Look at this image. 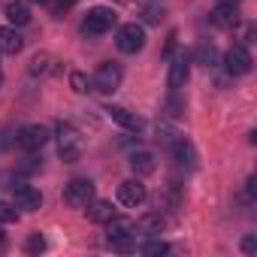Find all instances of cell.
Returning <instances> with one entry per match:
<instances>
[{
	"instance_id": "7",
	"label": "cell",
	"mask_w": 257,
	"mask_h": 257,
	"mask_svg": "<svg viewBox=\"0 0 257 257\" xmlns=\"http://www.w3.org/2000/svg\"><path fill=\"white\" fill-rule=\"evenodd\" d=\"M146 197H149V191H146V185H143L140 179H127V182H121V185H118V203H121V206H127V209L143 206V203H146Z\"/></svg>"
},
{
	"instance_id": "18",
	"label": "cell",
	"mask_w": 257,
	"mask_h": 257,
	"mask_svg": "<svg viewBox=\"0 0 257 257\" xmlns=\"http://www.w3.org/2000/svg\"><path fill=\"white\" fill-rule=\"evenodd\" d=\"M7 19L13 28H25L31 22V10L22 4V0H13V4H7Z\"/></svg>"
},
{
	"instance_id": "19",
	"label": "cell",
	"mask_w": 257,
	"mask_h": 257,
	"mask_svg": "<svg viewBox=\"0 0 257 257\" xmlns=\"http://www.w3.org/2000/svg\"><path fill=\"white\" fill-rule=\"evenodd\" d=\"M236 19H239V16H236V7H221V4H218V7L212 10V22L221 25V28H233Z\"/></svg>"
},
{
	"instance_id": "29",
	"label": "cell",
	"mask_w": 257,
	"mask_h": 257,
	"mask_svg": "<svg viewBox=\"0 0 257 257\" xmlns=\"http://www.w3.org/2000/svg\"><path fill=\"white\" fill-rule=\"evenodd\" d=\"M31 4H49V0H31Z\"/></svg>"
},
{
	"instance_id": "28",
	"label": "cell",
	"mask_w": 257,
	"mask_h": 257,
	"mask_svg": "<svg viewBox=\"0 0 257 257\" xmlns=\"http://www.w3.org/2000/svg\"><path fill=\"white\" fill-rule=\"evenodd\" d=\"M215 4H221V7H236L239 0H215Z\"/></svg>"
},
{
	"instance_id": "27",
	"label": "cell",
	"mask_w": 257,
	"mask_h": 257,
	"mask_svg": "<svg viewBox=\"0 0 257 257\" xmlns=\"http://www.w3.org/2000/svg\"><path fill=\"white\" fill-rule=\"evenodd\" d=\"M164 19V10H146V22H152V25H158Z\"/></svg>"
},
{
	"instance_id": "16",
	"label": "cell",
	"mask_w": 257,
	"mask_h": 257,
	"mask_svg": "<svg viewBox=\"0 0 257 257\" xmlns=\"http://www.w3.org/2000/svg\"><path fill=\"white\" fill-rule=\"evenodd\" d=\"M131 170H134V176H149V173H155V155H152V152H134V155H131Z\"/></svg>"
},
{
	"instance_id": "2",
	"label": "cell",
	"mask_w": 257,
	"mask_h": 257,
	"mask_svg": "<svg viewBox=\"0 0 257 257\" xmlns=\"http://www.w3.org/2000/svg\"><path fill=\"white\" fill-rule=\"evenodd\" d=\"M115 46H118V52H124V55H137V52L146 46V31H143V25H137V22L121 25V28H118V37H115Z\"/></svg>"
},
{
	"instance_id": "5",
	"label": "cell",
	"mask_w": 257,
	"mask_h": 257,
	"mask_svg": "<svg viewBox=\"0 0 257 257\" xmlns=\"http://www.w3.org/2000/svg\"><path fill=\"white\" fill-rule=\"evenodd\" d=\"M16 143H19V149H25V152H40V149L49 143V131H46L43 124H25V127H19Z\"/></svg>"
},
{
	"instance_id": "30",
	"label": "cell",
	"mask_w": 257,
	"mask_h": 257,
	"mask_svg": "<svg viewBox=\"0 0 257 257\" xmlns=\"http://www.w3.org/2000/svg\"><path fill=\"white\" fill-rule=\"evenodd\" d=\"M4 239H7V236H4V230H0V245H4Z\"/></svg>"
},
{
	"instance_id": "8",
	"label": "cell",
	"mask_w": 257,
	"mask_h": 257,
	"mask_svg": "<svg viewBox=\"0 0 257 257\" xmlns=\"http://www.w3.org/2000/svg\"><path fill=\"white\" fill-rule=\"evenodd\" d=\"M251 55H248V49L245 46H233V49H227V55H224V70L230 73V76H245V73H251Z\"/></svg>"
},
{
	"instance_id": "23",
	"label": "cell",
	"mask_w": 257,
	"mask_h": 257,
	"mask_svg": "<svg viewBox=\"0 0 257 257\" xmlns=\"http://www.w3.org/2000/svg\"><path fill=\"white\" fill-rule=\"evenodd\" d=\"M109 248H112V251L127 254V251H137V242H134L131 236H124V239H112V242H109Z\"/></svg>"
},
{
	"instance_id": "12",
	"label": "cell",
	"mask_w": 257,
	"mask_h": 257,
	"mask_svg": "<svg viewBox=\"0 0 257 257\" xmlns=\"http://www.w3.org/2000/svg\"><path fill=\"white\" fill-rule=\"evenodd\" d=\"M103 227H106V242L124 239V236L134 233V221H131V218H118V215H112L109 221H103Z\"/></svg>"
},
{
	"instance_id": "22",
	"label": "cell",
	"mask_w": 257,
	"mask_h": 257,
	"mask_svg": "<svg viewBox=\"0 0 257 257\" xmlns=\"http://www.w3.org/2000/svg\"><path fill=\"white\" fill-rule=\"evenodd\" d=\"M70 85H73V91H76V94L91 91V88H88L91 82H88V76H85V73H70Z\"/></svg>"
},
{
	"instance_id": "9",
	"label": "cell",
	"mask_w": 257,
	"mask_h": 257,
	"mask_svg": "<svg viewBox=\"0 0 257 257\" xmlns=\"http://www.w3.org/2000/svg\"><path fill=\"white\" fill-rule=\"evenodd\" d=\"M13 200H16V206L25 209V212H37V209L43 206V194H40L37 188L25 185V182H16V185H13Z\"/></svg>"
},
{
	"instance_id": "6",
	"label": "cell",
	"mask_w": 257,
	"mask_h": 257,
	"mask_svg": "<svg viewBox=\"0 0 257 257\" xmlns=\"http://www.w3.org/2000/svg\"><path fill=\"white\" fill-rule=\"evenodd\" d=\"M91 85H94V91H100V94H112V91L121 85V67L112 64V61L100 64L97 73H94V79H91Z\"/></svg>"
},
{
	"instance_id": "15",
	"label": "cell",
	"mask_w": 257,
	"mask_h": 257,
	"mask_svg": "<svg viewBox=\"0 0 257 257\" xmlns=\"http://www.w3.org/2000/svg\"><path fill=\"white\" fill-rule=\"evenodd\" d=\"M170 152H173V158H176L179 167H194V164H197V152H194V146H191L188 140H176V143L170 146Z\"/></svg>"
},
{
	"instance_id": "11",
	"label": "cell",
	"mask_w": 257,
	"mask_h": 257,
	"mask_svg": "<svg viewBox=\"0 0 257 257\" xmlns=\"http://www.w3.org/2000/svg\"><path fill=\"white\" fill-rule=\"evenodd\" d=\"M106 112H109V118H112L115 124L124 127V131H134V134L143 131V118H137L134 112H127V109H121V106H109Z\"/></svg>"
},
{
	"instance_id": "26",
	"label": "cell",
	"mask_w": 257,
	"mask_h": 257,
	"mask_svg": "<svg viewBox=\"0 0 257 257\" xmlns=\"http://www.w3.org/2000/svg\"><path fill=\"white\" fill-rule=\"evenodd\" d=\"M242 251H245V254H254V251H257V233H248V236L242 239Z\"/></svg>"
},
{
	"instance_id": "21",
	"label": "cell",
	"mask_w": 257,
	"mask_h": 257,
	"mask_svg": "<svg viewBox=\"0 0 257 257\" xmlns=\"http://www.w3.org/2000/svg\"><path fill=\"white\" fill-rule=\"evenodd\" d=\"M13 221H19V212H16V206L0 200V224H13Z\"/></svg>"
},
{
	"instance_id": "10",
	"label": "cell",
	"mask_w": 257,
	"mask_h": 257,
	"mask_svg": "<svg viewBox=\"0 0 257 257\" xmlns=\"http://www.w3.org/2000/svg\"><path fill=\"white\" fill-rule=\"evenodd\" d=\"M188 73H191V58L188 55H176L173 64H170V76H167V85L173 94H179L188 82Z\"/></svg>"
},
{
	"instance_id": "20",
	"label": "cell",
	"mask_w": 257,
	"mask_h": 257,
	"mask_svg": "<svg viewBox=\"0 0 257 257\" xmlns=\"http://www.w3.org/2000/svg\"><path fill=\"white\" fill-rule=\"evenodd\" d=\"M140 251H143L146 257H161V254H167V251H170V245H167L164 239H149Z\"/></svg>"
},
{
	"instance_id": "13",
	"label": "cell",
	"mask_w": 257,
	"mask_h": 257,
	"mask_svg": "<svg viewBox=\"0 0 257 257\" xmlns=\"http://www.w3.org/2000/svg\"><path fill=\"white\" fill-rule=\"evenodd\" d=\"M112 215H115V209H112L109 200H91V203L85 206V218L94 221V224H103V221H109Z\"/></svg>"
},
{
	"instance_id": "25",
	"label": "cell",
	"mask_w": 257,
	"mask_h": 257,
	"mask_svg": "<svg viewBox=\"0 0 257 257\" xmlns=\"http://www.w3.org/2000/svg\"><path fill=\"white\" fill-rule=\"evenodd\" d=\"M46 70H49V58H46V55H37V58L31 61V73L40 76V73H46Z\"/></svg>"
},
{
	"instance_id": "14",
	"label": "cell",
	"mask_w": 257,
	"mask_h": 257,
	"mask_svg": "<svg viewBox=\"0 0 257 257\" xmlns=\"http://www.w3.org/2000/svg\"><path fill=\"white\" fill-rule=\"evenodd\" d=\"M22 46H25V40L16 28H0V52L4 55H19Z\"/></svg>"
},
{
	"instance_id": "3",
	"label": "cell",
	"mask_w": 257,
	"mask_h": 257,
	"mask_svg": "<svg viewBox=\"0 0 257 257\" xmlns=\"http://www.w3.org/2000/svg\"><path fill=\"white\" fill-rule=\"evenodd\" d=\"M55 134H58V149H61V158L67 161V164H73V161H79V155H82V146H79V131L73 124H58L55 127Z\"/></svg>"
},
{
	"instance_id": "1",
	"label": "cell",
	"mask_w": 257,
	"mask_h": 257,
	"mask_svg": "<svg viewBox=\"0 0 257 257\" xmlns=\"http://www.w3.org/2000/svg\"><path fill=\"white\" fill-rule=\"evenodd\" d=\"M115 22H118V16H115L112 7H91L88 16H85V22H82V34L85 37H100V34L112 31Z\"/></svg>"
},
{
	"instance_id": "4",
	"label": "cell",
	"mask_w": 257,
	"mask_h": 257,
	"mask_svg": "<svg viewBox=\"0 0 257 257\" xmlns=\"http://www.w3.org/2000/svg\"><path fill=\"white\" fill-rule=\"evenodd\" d=\"M91 200H94V182L91 179H73V182H67V188H64V203L67 206L85 209Z\"/></svg>"
},
{
	"instance_id": "24",
	"label": "cell",
	"mask_w": 257,
	"mask_h": 257,
	"mask_svg": "<svg viewBox=\"0 0 257 257\" xmlns=\"http://www.w3.org/2000/svg\"><path fill=\"white\" fill-rule=\"evenodd\" d=\"M25 251H28V254H40V251H46V239H43L40 233H34V236L25 242Z\"/></svg>"
},
{
	"instance_id": "31",
	"label": "cell",
	"mask_w": 257,
	"mask_h": 257,
	"mask_svg": "<svg viewBox=\"0 0 257 257\" xmlns=\"http://www.w3.org/2000/svg\"><path fill=\"white\" fill-rule=\"evenodd\" d=\"M0 82H4V76H0Z\"/></svg>"
},
{
	"instance_id": "17",
	"label": "cell",
	"mask_w": 257,
	"mask_h": 257,
	"mask_svg": "<svg viewBox=\"0 0 257 257\" xmlns=\"http://www.w3.org/2000/svg\"><path fill=\"white\" fill-rule=\"evenodd\" d=\"M137 227H140V233L155 236V233H161V230L167 227V218H164L161 212H149V215H143V218L137 221Z\"/></svg>"
}]
</instances>
